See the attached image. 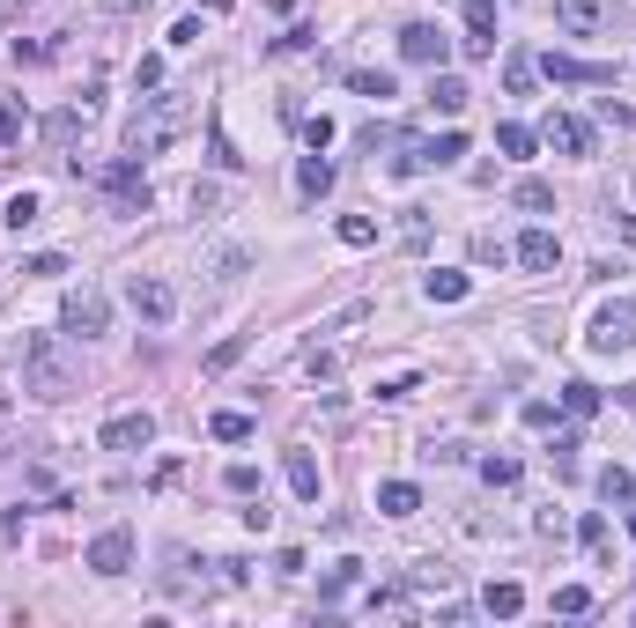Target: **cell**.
<instances>
[{"mask_svg": "<svg viewBox=\"0 0 636 628\" xmlns=\"http://www.w3.org/2000/svg\"><path fill=\"white\" fill-rule=\"evenodd\" d=\"M577 540H585V555H607V518H600V510H585V525H577Z\"/></svg>", "mask_w": 636, "mask_h": 628, "instance_id": "34", "label": "cell"}, {"mask_svg": "<svg viewBox=\"0 0 636 628\" xmlns=\"http://www.w3.org/2000/svg\"><path fill=\"white\" fill-rule=\"evenodd\" d=\"M466 289H474V281H466L459 266H437V274H422V296H429V303H459Z\"/></svg>", "mask_w": 636, "mask_h": 628, "instance_id": "16", "label": "cell"}, {"mask_svg": "<svg viewBox=\"0 0 636 628\" xmlns=\"http://www.w3.org/2000/svg\"><path fill=\"white\" fill-rule=\"evenodd\" d=\"M282 473H289V488H296L304 503H318V459H311V451H289Z\"/></svg>", "mask_w": 636, "mask_h": 628, "instance_id": "19", "label": "cell"}, {"mask_svg": "<svg viewBox=\"0 0 636 628\" xmlns=\"http://www.w3.org/2000/svg\"><path fill=\"white\" fill-rule=\"evenodd\" d=\"M400 60L407 67H444V60H452V37H444L437 23H407L400 30Z\"/></svg>", "mask_w": 636, "mask_h": 628, "instance_id": "11", "label": "cell"}, {"mask_svg": "<svg viewBox=\"0 0 636 628\" xmlns=\"http://www.w3.org/2000/svg\"><path fill=\"white\" fill-rule=\"evenodd\" d=\"M481 606H489V614H496V621H511V614H518V606H526V592H518V584H511V577H503V584H489V599H481Z\"/></svg>", "mask_w": 636, "mask_h": 628, "instance_id": "27", "label": "cell"}, {"mask_svg": "<svg viewBox=\"0 0 636 628\" xmlns=\"http://www.w3.org/2000/svg\"><path fill=\"white\" fill-rule=\"evenodd\" d=\"M222 488H230V496H267V488H259V466H245V459L222 473Z\"/></svg>", "mask_w": 636, "mask_h": 628, "instance_id": "33", "label": "cell"}, {"mask_svg": "<svg viewBox=\"0 0 636 628\" xmlns=\"http://www.w3.org/2000/svg\"><path fill=\"white\" fill-rule=\"evenodd\" d=\"M215 569H222V584H245V577H252V562H245V555H222Z\"/></svg>", "mask_w": 636, "mask_h": 628, "instance_id": "46", "label": "cell"}, {"mask_svg": "<svg viewBox=\"0 0 636 628\" xmlns=\"http://www.w3.org/2000/svg\"><path fill=\"white\" fill-rule=\"evenodd\" d=\"M474 60H489L496 52V0H466V37H459Z\"/></svg>", "mask_w": 636, "mask_h": 628, "instance_id": "12", "label": "cell"}, {"mask_svg": "<svg viewBox=\"0 0 636 628\" xmlns=\"http://www.w3.org/2000/svg\"><path fill=\"white\" fill-rule=\"evenodd\" d=\"M540 141L563 148V156H592V126H585V119H570V111H555V119L540 126Z\"/></svg>", "mask_w": 636, "mask_h": 628, "instance_id": "13", "label": "cell"}, {"mask_svg": "<svg viewBox=\"0 0 636 628\" xmlns=\"http://www.w3.org/2000/svg\"><path fill=\"white\" fill-rule=\"evenodd\" d=\"M37 215H45V200H37V193H15V200H8V215H0V222H8V230H30Z\"/></svg>", "mask_w": 636, "mask_h": 628, "instance_id": "30", "label": "cell"}, {"mask_svg": "<svg viewBox=\"0 0 636 628\" xmlns=\"http://www.w3.org/2000/svg\"><path fill=\"white\" fill-rule=\"evenodd\" d=\"M496 148H503V156H518V163H526L533 148H540V133H533V126H496Z\"/></svg>", "mask_w": 636, "mask_h": 628, "instance_id": "25", "label": "cell"}, {"mask_svg": "<svg viewBox=\"0 0 636 628\" xmlns=\"http://www.w3.org/2000/svg\"><path fill=\"white\" fill-rule=\"evenodd\" d=\"M60 326H67L74 340H104V333H111V296L97 289V281L67 289V303H60Z\"/></svg>", "mask_w": 636, "mask_h": 628, "instance_id": "3", "label": "cell"}, {"mask_svg": "<svg viewBox=\"0 0 636 628\" xmlns=\"http://www.w3.org/2000/svg\"><path fill=\"white\" fill-rule=\"evenodd\" d=\"M23 274H30V281H60L67 259H60V252H37V259H23Z\"/></svg>", "mask_w": 636, "mask_h": 628, "instance_id": "39", "label": "cell"}, {"mask_svg": "<svg viewBox=\"0 0 636 628\" xmlns=\"http://www.w3.org/2000/svg\"><path fill=\"white\" fill-rule=\"evenodd\" d=\"M126 303H134L141 326H171V318H178V289L163 274H134V281H126Z\"/></svg>", "mask_w": 636, "mask_h": 628, "instance_id": "6", "label": "cell"}, {"mask_svg": "<svg viewBox=\"0 0 636 628\" xmlns=\"http://www.w3.org/2000/svg\"><path fill=\"white\" fill-rule=\"evenodd\" d=\"M97 185H104V200H111V215H148V178H141V156L104 163V170H97Z\"/></svg>", "mask_w": 636, "mask_h": 628, "instance_id": "4", "label": "cell"}, {"mask_svg": "<svg viewBox=\"0 0 636 628\" xmlns=\"http://www.w3.org/2000/svg\"><path fill=\"white\" fill-rule=\"evenodd\" d=\"M296 193H304V200H326V193H333V163H326V148L296 156Z\"/></svg>", "mask_w": 636, "mask_h": 628, "instance_id": "15", "label": "cell"}, {"mask_svg": "<svg viewBox=\"0 0 636 628\" xmlns=\"http://www.w3.org/2000/svg\"><path fill=\"white\" fill-rule=\"evenodd\" d=\"M563 414H577V422H592V414H600V385L570 377V385H563Z\"/></svg>", "mask_w": 636, "mask_h": 628, "instance_id": "21", "label": "cell"}, {"mask_svg": "<svg viewBox=\"0 0 636 628\" xmlns=\"http://www.w3.org/2000/svg\"><path fill=\"white\" fill-rule=\"evenodd\" d=\"M378 392H385V399H407V392H415V370H392Z\"/></svg>", "mask_w": 636, "mask_h": 628, "instance_id": "47", "label": "cell"}, {"mask_svg": "<svg viewBox=\"0 0 636 628\" xmlns=\"http://www.w3.org/2000/svg\"><path fill=\"white\" fill-rule=\"evenodd\" d=\"M378 510H385V518H415V510H422V488L415 481H385L378 488Z\"/></svg>", "mask_w": 636, "mask_h": 628, "instance_id": "17", "label": "cell"}, {"mask_svg": "<svg viewBox=\"0 0 636 628\" xmlns=\"http://www.w3.org/2000/svg\"><path fill=\"white\" fill-rule=\"evenodd\" d=\"M193 119H200V97H193V89H163V97L148 104L134 126H126V156H156V148L178 141Z\"/></svg>", "mask_w": 636, "mask_h": 628, "instance_id": "1", "label": "cell"}, {"mask_svg": "<svg viewBox=\"0 0 636 628\" xmlns=\"http://www.w3.org/2000/svg\"><path fill=\"white\" fill-rule=\"evenodd\" d=\"M355 577H363V562H333L326 577H318V599H348V592H355Z\"/></svg>", "mask_w": 636, "mask_h": 628, "instance_id": "23", "label": "cell"}, {"mask_svg": "<svg viewBox=\"0 0 636 628\" xmlns=\"http://www.w3.org/2000/svg\"><path fill=\"white\" fill-rule=\"evenodd\" d=\"M466 156V133H437V141H429V170L437 163H459Z\"/></svg>", "mask_w": 636, "mask_h": 628, "instance_id": "37", "label": "cell"}, {"mask_svg": "<svg viewBox=\"0 0 636 628\" xmlns=\"http://www.w3.org/2000/svg\"><path fill=\"white\" fill-rule=\"evenodd\" d=\"M82 562L97 569V577H126V569H134V532H126V525H104L97 540H89Z\"/></svg>", "mask_w": 636, "mask_h": 628, "instance_id": "9", "label": "cell"}, {"mask_svg": "<svg viewBox=\"0 0 636 628\" xmlns=\"http://www.w3.org/2000/svg\"><path fill=\"white\" fill-rule=\"evenodd\" d=\"M548 459H555V473H577V429H555Z\"/></svg>", "mask_w": 636, "mask_h": 628, "instance_id": "36", "label": "cell"}, {"mask_svg": "<svg viewBox=\"0 0 636 628\" xmlns=\"http://www.w3.org/2000/svg\"><path fill=\"white\" fill-rule=\"evenodd\" d=\"M555 23L570 37H607L622 23V0H555Z\"/></svg>", "mask_w": 636, "mask_h": 628, "instance_id": "7", "label": "cell"}, {"mask_svg": "<svg viewBox=\"0 0 636 628\" xmlns=\"http://www.w3.org/2000/svg\"><path fill=\"white\" fill-rule=\"evenodd\" d=\"M600 496H607V503H629V496H636L629 466H600Z\"/></svg>", "mask_w": 636, "mask_h": 628, "instance_id": "32", "label": "cell"}, {"mask_svg": "<svg viewBox=\"0 0 636 628\" xmlns=\"http://www.w3.org/2000/svg\"><path fill=\"white\" fill-rule=\"evenodd\" d=\"M23 133H30V111L15 104V97H0V148H15Z\"/></svg>", "mask_w": 636, "mask_h": 628, "instance_id": "26", "label": "cell"}, {"mask_svg": "<svg viewBox=\"0 0 636 628\" xmlns=\"http://www.w3.org/2000/svg\"><path fill=\"white\" fill-rule=\"evenodd\" d=\"M341 244H355V252L378 244V222H370V215H341Z\"/></svg>", "mask_w": 636, "mask_h": 628, "instance_id": "35", "label": "cell"}, {"mask_svg": "<svg viewBox=\"0 0 636 628\" xmlns=\"http://www.w3.org/2000/svg\"><path fill=\"white\" fill-rule=\"evenodd\" d=\"M208 436H215V444H245V436H252V414H215Z\"/></svg>", "mask_w": 636, "mask_h": 628, "instance_id": "28", "label": "cell"}, {"mask_svg": "<svg viewBox=\"0 0 636 628\" xmlns=\"http://www.w3.org/2000/svg\"><path fill=\"white\" fill-rule=\"evenodd\" d=\"M104 8H111V15H134V8H148V0H104Z\"/></svg>", "mask_w": 636, "mask_h": 628, "instance_id": "50", "label": "cell"}, {"mask_svg": "<svg viewBox=\"0 0 636 628\" xmlns=\"http://www.w3.org/2000/svg\"><path fill=\"white\" fill-rule=\"evenodd\" d=\"M533 74H540L533 52H511V60H503V89H511V97H526V89H533Z\"/></svg>", "mask_w": 636, "mask_h": 628, "instance_id": "24", "label": "cell"}, {"mask_svg": "<svg viewBox=\"0 0 636 628\" xmlns=\"http://www.w3.org/2000/svg\"><path fill=\"white\" fill-rule=\"evenodd\" d=\"M237 355H245V333H230V340H222V348L208 355V370H230V363H237Z\"/></svg>", "mask_w": 636, "mask_h": 628, "instance_id": "43", "label": "cell"}, {"mask_svg": "<svg viewBox=\"0 0 636 628\" xmlns=\"http://www.w3.org/2000/svg\"><path fill=\"white\" fill-rule=\"evenodd\" d=\"M592 355H622V348H636V296H614V303H600L592 311Z\"/></svg>", "mask_w": 636, "mask_h": 628, "instance_id": "5", "label": "cell"}, {"mask_svg": "<svg viewBox=\"0 0 636 628\" xmlns=\"http://www.w3.org/2000/svg\"><path fill=\"white\" fill-rule=\"evenodd\" d=\"M629 532H636V496H629Z\"/></svg>", "mask_w": 636, "mask_h": 628, "instance_id": "53", "label": "cell"}, {"mask_svg": "<svg viewBox=\"0 0 636 628\" xmlns=\"http://www.w3.org/2000/svg\"><path fill=\"white\" fill-rule=\"evenodd\" d=\"M622 407H629V414H636V385H622Z\"/></svg>", "mask_w": 636, "mask_h": 628, "instance_id": "52", "label": "cell"}, {"mask_svg": "<svg viewBox=\"0 0 636 628\" xmlns=\"http://www.w3.org/2000/svg\"><path fill=\"white\" fill-rule=\"evenodd\" d=\"M614 230H622V237L636 244V215H614Z\"/></svg>", "mask_w": 636, "mask_h": 628, "instance_id": "51", "label": "cell"}, {"mask_svg": "<svg viewBox=\"0 0 636 628\" xmlns=\"http://www.w3.org/2000/svg\"><path fill=\"white\" fill-rule=\"evenodd\" d=\"M481 481H489V488H518V459L489 451V459H481Z\"/></svg>", "mask_w": 636, "mask_h": 628, "instance_id": "31", "label": "cell"}, {"mask_svg": "<svg viewBox=\"0 0 636 628\" xmlns=\"http://www.w3.org/2000/svg\"><path fill=\"white\" fill-rule=\"evenodd\" d=\"M363 614H370V621H378V614H407V599H400V592H370Z\"/></svg>", "mask_w": 636, "mask_h": 628, "instance_id": "41", "label": "cell"}, {"mask_svg": "<svg viewBox=\"0 0 636 628\" xmlns=\"http://www.w3.org/2000/svg\"><path fill=\"white\" fill-rule=\"evenodd\" d=\"M311 45H318V30H311V23H296L289 37H274V52H311Z\"/></svg>", "mask_w": 636, "mask_h": 628, "instance_id": "42", "label": "cell"}, {"mask_svg": "<svg viewBox=\"0 0 636 628\" xmlns=\"http://www.w3.org/2000/svg\"><path fill=\"white\" fill-rule=\"evenodd\" d=\"M407 592H452V562H437V555H422L415 569H407Z\"/></svg>", "mask_w": 636, "mask_h": 628, "instance_id": "18", "label": "cell"}, {"mask_svg": "<svg viewBox=\"0 0 636 628\" xmlns=\"http://www.w3.org/2000/svg\"><path fill=\"white\" fill-rule=\"evenodd\" d=\"M526 429H555V407H548V399H526Z\"/></svg>", "mask_w": 636, "mask_h": 628, "instance_id": "48", "label": "cell"}, {"mask_svg": "<svg viewBox=\"0 0 636 628\" xmlns=\"http://www.w3.org/2000/svg\"><path fill=\"white\" fill-rule=\"evenodd\" d=\"M23 392H37V399H67L74 392V363L60 355V340H52V333H30L23 340Z\"/></svg>", "mask_w": 636, "mask_h": 628, "instance_id": "2", "label": "cell"}, {"mask_svg": "<svg viewBox=\"0 0 636 628\" xmlns=\"http://www.w3.org/2000/svg\"><path fill=\"white\" fill-rule=\"evenodd\" d=\"M540 74H548V82H563V89H614V67H607V60H577V52H548Z\"/></svg>", "mask_w": 636, "mask_h": 628, "instance_id": "8", "label": "cell"}, {"mask_svg": "<svg viewBox=\"0 0 636 628\" xmlns=\"http://www.w3.org/2000/svg\"><path fill=\"white\" fill-rule=\"evenodd\" d=\"M304 148H333V119H304Z\"/></svg>", "mask_w": 636, "mask_h": 628, "instance_id": "44", "label": "cell"}, {"mask_svg": "<svg viewBox=\"0 0 636 628\" xmlns=\"http://www.w3.org/2000/svg\"><path fill=\"white\" fill-rule=\"evenodd\" d=\"M511 259L526 266V274H548V266L563 259V244H555V230H526V237L511 244Z\"/></svg>", "mask_w": 636, "mask_h": 628, "instance_id": "14", "label": "cell"}, {"mask_svg": "<svg viewBox=\"0 0 636 628\" xmlns=\"http://www.w3.org/2000/svg\"><path fill=\"white\" fill-rule=\"evenodd\" d=\"M422 459H429V466H459V459H466V444H429Z\"/></svg>", "mask_w": 636, "mask_h": 628, "instance_id": "45", "label": "cell"}, {"mask_svg": "<svg viewBox=\"0 0 636 628\" xmlns=\"http://www.w3.org/2000/svg\"><path fill=\"white\" fill-rule=\"evenodd\" d=\"M82 119H89V111H52V119H45V141H52V148H67L74 133H82Z\"/></svg>", "mask_w": 636, "mask_h": 628, "instance_id": "29", "label": "cell"}, {"mask_svg": "<svg viewBox=\"0 0 636 628\" xmlns=\"http://www.w3.org/2000/svg\"><path fill=\"white\" fill-rule=\"evenodd\" d=\"M555 614H592V592L585 584H563V592H555Z\"/></svg>", "mask_w": 636, "mask_h": 628, "instance_id": "40", "label": "cell"}, {"mask_svg": "<svg viewBox=\"0 0 636 628\" xmlns=\"http://www.w3.org/2000/svg\"><path fill=\"white\" fill-rule=\"evenodd\" d=\"M348 89H355V97H370V104H385V97H392V74H385V67H355Z\"/></svg>", "mask_w": 636, "mask_h": 628, "instance_id": "22", "label": "cell"}, {"mask_svg": "<svg viewBox=\"0 0 636 628\" xmlns=\"http://www.w3.org/2000/svg\"><path fill=\"white\" fill-rule=\"evenodd\" d=\"M466 97H474V89H466L459 74H437V82H429V104H437L444 119H459V111H466Z\"/></svg>", "mask_w": 636, "mask_h": 628, "instance_id": "20", "label": "cell"}, {"mask_svg": "<svg viewBox=\"0 0 636 628\" xmlns=\"http://www.w3.org/2000/svg\"><path fill=\"white\" fill-rule=\"evenodd\" d=\"M600 111H607L614 126H636V111H629V104H614V97H600Z\"/></svg>", "mask_w": 636, "mask_h": 628, "instance_id": "49", "label": "cell"}, {"mask_svg": "<svg viewBox=\"0 0 636 628\" xmlns=\"http://www.w3.org/2000/svg\"><path fill=\"white\" fill-rule=\"evenodd\" d=\"M518 207H533V215H548V207H555V185L526 178V185H518Z\"/></svg>", "mask_w": 636, "mask_h": 628, "instance_id": "38", "label": "cell"}, {"mask_svg": "<svg viewBox=\"0 0 636 628\" xmlns=\"http://www.w3.org/2000/svg\"><path fill=\"white\" fill-rule=\"evenodd\" d=\"M97 444H104V451H148V444H156V414H148V407H126V414H111Z\"/></svg>", "mask_w": 636, "mask_h": 628, "instance_id": "10", "label": "cell"}]
</instances>
